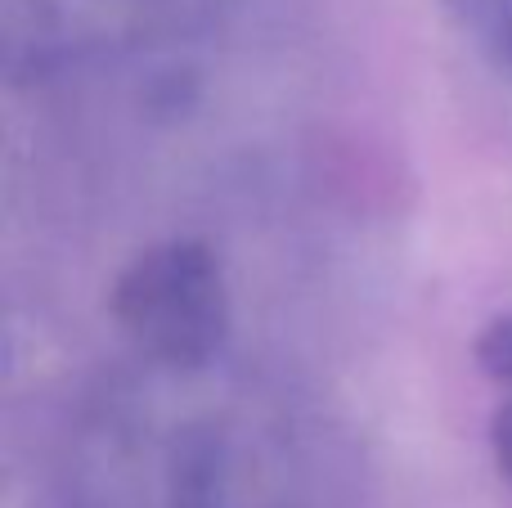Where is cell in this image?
<instances>
[{"label":"cell","mask_w":512,"mask_h":508,"mask_svg":"<svg viewBox=\"0 0 512 508\" xmlns=\"http://www.w3.org/2000/svg\"><path fill=\"white\" fill-rule=\"evenodd\" d=\"M27 9L36 23V45H86L108 41L117 32H135L144 23H167L185 9H203V0H9Z\"/></svg>","instance_id":"2"},{"label":"cell","mask_w":512,"mask_h":508,"mask_svg":"<svg viewBox=\"0 0 512 508\" xmlns=\"http://www.w3.org/2000/svg\"><path fill=\"white\" fill-rule=\"evenodd\" d=\"M490 446H495V459L504 468V477L512 482V401L499 405L495 423H490Z\"/></svg>","instance_id":"4"},{"label":"cell","mask_w":512,"mask_h":508,"mask_svg":"<svg viewBox=\"0 0 512 508\" xmlns=\"http://www.w3.org/2000/svg\"><path fill=\"white\" fill-rule=\"evenodd\" d=\"M477 360H481V369H486L490 378H499V383H512V315L495 320L486 333H481Z\"/></svg>","instance_id":"3"},{"label":"cell","mask_w":512,"mask_h":508,"mask_svg":"<svg viewBox=\"0 0 512 508\" xmlns=\"http://www.w3.org/2000/svg\"><path fill=\"white\" fill-rule=\"evenodd\" d=\"M486 14H490V32H495V41L504 45V54L512 59V0H486Z\"/></svg>","instance_id":"5"},{"label":"cell","mask_w":512,"mask_h":508,"mask_svg":"<svg viewBox=\"0 0 512 508\" xmlns=\"http://www.w3.org/2000/svg\"><path fill=\"white\" fill-rule=\"evenodd\" d=\"M113 311L140 351L185 369L207 365L230 324L221 266L198 243L144 252L117 284Z\"/></svg>","instance_id":"1"}]
</instances>
